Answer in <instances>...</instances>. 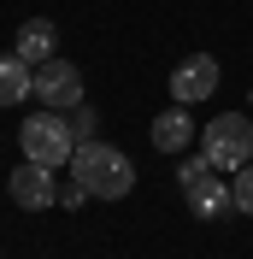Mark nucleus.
<instances>
[{
	"instance_id": "nucleus-10",
	"label": "nucleus",
	"mask_w": 253,
	"mask_h": 259,
	"mask_svg": "<svg viewBox=\"0 0 253 259\" xmlns=\"http://www.w3.org/2000/svg\"><path fill=\"white\" fill-rule=\"evenodd\" d=\"M24 95H35V71H30V59L0 53V106H18Z\"/></svg>"
},
{
	"instance_id": "nucleus-11",
	"label": "nucleus",
	"mask_w": 253,
	"mask_h": 259,
	"mask_svg": "<svg viewBox=\"0 0 253 259\" xmlns=\"http://www.w3.org/2000/svg\"><path fill=\"white\" fill-rule=\"evenodd\" d=\"M230 200H236V212H247V218H253V159L236 171V189H230Z\"/></svg>"
},
{
	"instance_id": "nucleus-8",
	"label": "nucleus",
	"mask_w": 253,
	"mask_h": 259,
	"mask_svg": "<svg viewBox=\"0 0 253 259\" xmlns=\"http://www.w3.org/2000/svg\"><path fill=\"white\" fill-rule=\"evenodd\" d=\"M194 142H200V130H194L189 106H171V112L153 118V147L159 153H183V147H194Z\"/></svg>"
},
{
	"instance_id": "nucleus-7",
	"label": "nucleus",
	"mask_w": 253,
	"mask_h": 259,
	"mask_svg": "<svg viewBox=\"0 0 253 259\" xmlns=\"http://www.w3.org/2000/svg\"><path fill=\"white\" fill-rule=\"evenodd\" d=\"M12 200L24 212H41V206H53L59 200V183H53V165H35V159H24L12 171Z\"/></svg>"
},
{
	"instance_id": "nucleus-6",
	"label": "nucleus",
	"mask_w": 253,
	"mask_h": 259,
	"mask_svg": "<svg viewBox=\"0 0 253 259\" xmlns=\"http://www.w3.org/2000/svg\"><path fill=\"white\" fill-rule=\"evenodd\" d=\"M35 95L48 100L53 112H71V106H82V71L71 59H48L35 65Z\"/></svg>"
},
{
	"instance_id": "nucleus-3",
	"label": "nucleus",
	"mask_w": 253,
	"mask_h": 259,
	"mask_svg": "<svg viewBox=\"0 0 253 259\" xmlns=\"http://www.w3.org/2000/svg\"><path fill=\"white\" fill-rule=\"evenodd\" d=\"M24 153H30L35 165H71V153H77V130L65 124V112H30L24 118Z\"/></svg>"
},
{
	"instance_id": "nucleus-9",
	"label": "nucleus",
	"mask_w": 253,
	"mask_h": 259,
	"mask_svg": "<svg viewBox=\"0 0 253 259\" xmlns=\"http://www.w3.org/2000/svg\"><path fill=\"white\" fill-rule=\"evenodd\" d=\"M18 59H30V65H48L59 59V30H53L48 18H30V24H18Z\"/></svg>"
},
{
	"instance_id": "nucleus-1",
	"label": "nucleus",
	"mask_w": 253,
	"mask_h": 259,
	"mask_svg": "<svg viewBox=\"0 0 253 259\" xmlns=\"http://www.w3.org/2000/svg\"><path fill=\"white\" fill-rule=\"evenodd\" d=\"M71 183H82L95 200H124V194L136 189V165H130V153H118L112 142H77V153H71Z\"/></svg>"
},
{
	"instance_id": "nucleus-12",
	"label": "nucleus",
	"mask_w": 253,
	"mask_h": 259,
	"mask_svg": "<svg viewBox=\"0 0 253 259\" xmlns=\"http://www.w3.org/2000/svg\"><path fill=\"white\" fill-rule=\"evenodd\" d=\"M65 118H71V130H77V136H82V142H89V130H95V118H89V112H82V106H71V112H65Z\"/></svg>"
},
{
	"instance_id": "nucleus-2",
	"label": "nucleus",
	"mask_w": 253,
	"mask_h": 259,
	"mask_svg": "<svg viewBox=\"0 0 253 259\" xmlns=\"http://www.w3.org/2000/svg\"><path fill=\"white\" fill-rule=\"evenodd\" d=\"M200 159L218 165V171H241V165L253 159V118L247 112H218L212 124L200 130Z\"/></svg>"
},
{
	"instance_id": "nucleus-5",
	"label": "nucleus",
	"mask_w": 253,
	"mask_h": 259,
	"mask_svg": "<svg viewBox=\"0 0 253 259\" xmlns=\"http://www.w3.org/2000/svg\"><path fill=\"white\" fill-rule=\"evenodd\" d=\"M218 59H212V53H194V59H183L171 71V100L177 106H200V100H212L218 95Z\"/></svg>"
},
{
	"instance_id": "nucleus-4",
	"label": "nucleus",
	"mask_w": 253,
	"mask_h": 259,
	"mask_svg": "<svg viewBox=\"0 0 253 259\" xmlns=\"http://www.w3.org/2000/svg\"><path fill=\"white\" fill-rule=\"evenodd\" d=\"M177 183H183V194H189V212H194V218H212V212L236 206L230 189L218 183V165H206V159H189L183 171H177Z\"/></svg>"
}]
</instances>
